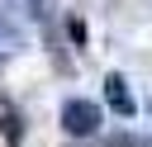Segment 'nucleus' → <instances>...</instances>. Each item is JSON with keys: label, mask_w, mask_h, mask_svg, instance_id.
<instances>
[{"label": "nucleus", "mask_w": 152, "mask_h": 147, "mask_svg": "<svg viewBox=\"0 0 152 147\" xmlns=\"http://www.w3.org/2000/svg\"><path fill=\"white\" fill-rule=\"evenodd\" d=\"M62 128H66L71 138H90V133L100 128V109H95L90 100H66V104H62Z\"/></svg>", "instance_id": "1"}, {"label": "nucleus", "mask_w": 152, "mask_h": 147, "mask_svg": "<svg viewBox=\"0 0 152 147\" xmlns=\"http://www.w3.org/2000/svg\"><path fill=\"white\" fill-rule=\"evenodd\" d=\"M104 95H109V104H114L124 119L133 114V95H128V81H124V76H109V81H104Z\"/></svg>", "instance_id": "3"}, {"label": "nucleus", "mask_w": 152, "mask_h": 147, "mask_svg": "<svg viewBox=\"0 0 152 147\" xmlns=\"http://www.w3.org/2000/svg\"><path fill=\"white\" fill-rule=\"evenodd\" d=\"M0 133H5V142H10V147H19V142H24V114L14 109V100H10V95H0Z\"/></svg>", "instance_id": "2"}]
</instances>
